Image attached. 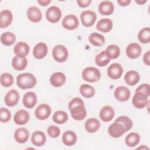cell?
Wrapping results in <instances>:
<instances>
[{
    "label": "cell",
    "instance_id": "16",
    "mask_svg": "<svg viewBox=\"0 0 150 150\" xmlns=\"http://www.w3.org/2000/svg\"><path fill=\"white\" fill-rule=\"evenodd\" d=\"M48 49L46 43L39 42L37 43L33 50V55L37 59H42L47 54Z\"/></svg>",
    "mask_w": 150,
    "mask_h": 150
},
{
    "label": "cell",
    "instance_id": "24",
    "mask_svg": "<svg viewBox=\"0 0 150 150\" xmlns=\"http://www.w3.org/2000/svg\"><path fill=\"white\" fill-rule=\"evenodd\" d=\"M111 59L110 54L105 50L101 52L99 54L96 55L95 57V62L97 66L100 67H104L108 64Z\"/></svg>",
    "mask_w": 150,
    "mask_h": 150
},
{
    "label": "cell",
    "instance_id": "21",
    "mask_svg": "<svg viewBox=\"0 0 150 150\" xmlns=\"http://www.w3.org/2000/svg\"><path fill=\"white\" fill-rule=\"evenodd\" d=\"M27 17L29 21L34 23L40 22L42 18L40 10L36 6H30L27 10Z\"/></svg>",
    "mask_w": 150,
    "mask_h": 150
},
{
    "label": "cell",
    "instance_id": "28",
    "mask_svg": "<svg viewBox=\"0 0 150 150\" xmlns=\"http://www.w3.org/2000/svg\"><path fill=\"white\" fill-rule=\"evenodd\" d=\"M140 79L139 73L135 70H129L124 76V80L127 84L134 86L137 84Z\"/></svg>",
    "mask_w": 150,
    "mask_h": 150
},
{
    "label": "cell",
    "instance_id": "47",
    "mask_svg": "<svg viewBox=\"0 0 150 150\" xmlns=\"http://www.w3.org/2000/svg\"><path fill=\"white\" fill-rule=\"evenodd\" d=\"M131 1V0H118L117 1V2L120 6H126L129 4Z\"/></svg>",
    "mask_w": 150,
    "mask_h": 150
},
{
    "label": "cell",
    "instance_id": "34",
    "mask_svg": "<svg viewBox=\"0 0 150 150\" xmlns=\"http://www.w3.org/2000/svg\"><path fill=\"white\" fill-rule=\"evenodd\" d=\"M16 41V36L12 32H5L1 36V42L5 46H11Z\"/></svg>",
    "mask_w": 150,
    "mask_h": 150
},
{
    "label": "cell",
    "instance_id": "8",
    "mask_svg": "<svg viewBox=\"0 0 150 150\" xmlns=\"http://www.w3.org/2000/svg\"><path fill=\"white\" fill-rule=\"evenodd\" d=\"M126 132L124 125L122 124L115 121L111 124L108 128V134L111 137L115 138L121 137Z\"/></svg>",
    "mask_w": 150,
    "mask_h": 150
},
{
    "label": "cell",
    "instance_id": "12",
    "mask_svg": "<svg viewBox=\"0 0 150 150\" xmlns=\"http://www.w3.org/2000/svg\"><path fill=\"white\" fill-rule=\"evenodd\" d=\"M19 100V94L17 90L12 89L9 90L5 95L4 101L5 104L8 107L16 105Z\"/></svg>",
    "mask_w": 150,
    "mask_h": 150
},
{
    "label": "cell",
    "instance_id": "45",
    "mask_svg": "<svg viewBox=\"0 0 150 150\" xmlns=\"http://www.w3.org/2000/svg\"><path fill=\"white\" fill-rule=\"evenodd\" d=\"M78 5L80 8H86L90 5L91 2V0H77Z\"/></svg>",
    "mask_w": 150,
    "mask_h": 150
},
{
    "label": "cell",
    "instance_id": "40",
    "mask_svg": "<svg viewBox=\"0 0 150 150\" xmlns=\"http://www.w3.org/2000/svg\"><path fill=\"white\" fill-rule=\"evenodd\" d=\"M106 50L110 54L111 58L115 59L117 58L120 54V49L119 47L116 45H110L106 48Z\"/></svg>",
    "mask_w": 150,
    "mask_h": 150
},
{
    "label": "cell",
    "instance_id": "32",
    "mask_svg": "<svg viewBox=\"0 0 150 150\" xmlns=\"http://www.w3.org/2000/svg\"><path fill=\"white\" fill-rule=\"evenodd\" d=\"M89 42L95 46H101L105 43V38L103 35L97 32L91 33L88 38Z\"/></svg>",
    "mask_w": 150,
    "mask_h": 150
},
{
    "label": "cell",
    "instance_id": "17",
    "mask_svg": "<svg viewBox=\"0 0 150 150\" xmlns=\"http://www.w3.org/2000/svg\"><path fill=\"white\" fill-rule=\"evenodd\" d=\"M13 20V15L11 11L5 9L0 13V28H6L11 25Z\"/></svg>",
    "mask_w": 150,
    "mask_h": 150
},
{
    "label": "cell",
    "instance_id": "41",
    "mask_svg": "<svg viewBox=\"0 0 150 150\" xmlns=\"http://www.w3.org/2000/svg\"><path fill=\"white\" fill-rule=\"evenodd\" d=\"M11 113L10 111L6 108H1L0 109V121L2 123H6L11 120Z\"/></svg>",
    "mask_w": 150,
    "mask_h": 150
},
{
    "label": "cell",
    "instance_id": "36",
    "mask_svg": "<svg viewBox=\"0 0 150 150\" xmlns=\"http://www.w3.org/2000/svg\"><path fill=\"white\" fill-rule=\"evenodd\" d=\"M53 121L58 124H63L65 123L68 120L67 114L63 111H56L52 117Z\"/></svg>",
    "mask_w": 150,
    "mask_h": 150
},
{
    "label": "cell",
    "instance_id": "38",
    "mask_svg": "<svg viewBox=\"0 0 150 150\" xmlns=\"http://www.w3.org/2000/svg\"><path fill=\"white\" fill-rule=\"evenodd\" d=\"M1 84L3 87H9L13 83V77L12 74L8 73H4L1 75Z\"/></svg>",
    "mask_w": 150,
    "mask_h": 150
},
{
    "label": "cell",
    "instance_id": "26",
    "mask_svg": "<svg viewBox=\"0 0 150 150\" xmlns=\"http://www.w3.org/2000/svg\"><path fill=\"white\" fill-rule=\"evenodd\" d=\"M114 10L113 4L109 1H103L98 5V11L103 15H110Z\"/></svg>",
    "mask_w": 150,
    "mask_h": 150
},
{
    "label": "cell",
    "instance_id": "7",
    "mask_svg": "<svg viewBox=\"0 0 150 150\" xmlns=\"http://www.w3.org/2000/svg\"><path fill=\"white\" fill-rule=\"evenodd\" d=\"M62 26L65 29L72 30L76 29L79 25V21L77 17L73 14L65 16L62 22Z\"/></svg>",
    "mask_w": 150,
    "mask_h": 150
},
{
    "label": "cell",
    "instance_id": "39",
    "mask_svg": "<svg viewBox=\"0 0 150 150\" xmlns=\"http://www.w3.org/2000/svg\"><path fill=\"white\" fill-rule=\"evenodd\" d=\"M115 121L122 124L125 127L126 131L130 130L132 127V125H133L132 121L127 116H125V115L120 116L115 120Z\"/></svg>",
    "mask_w": 150,
    "mask_h": 150
},
{
    "label": "cell",
    "instance_id": "30",
    "mask_svg": "<svg viewBox=\"0 0 150 150\" xmlns=\"http://www.w3.org/2000/svg\"><path fill=\"white\" fill-rule=\"evenodd\" d=\"M28 64V60L26 57H20L15 56L12 60V65L13 68L17 71L24 70Z\"/></svg>",
    "mask_w": 150,
    "mask_h": 150
},
{
    "label": "cell",
    "instance_id": "22",
    "mask_svg": "<svg viewBox=\"0 0 150 150\" xmlns=\"http://www.w3.org/2000/svg\"><path fill=\"white\" fill-rule=\"evenodd\" d=\"M66 77L65 74L62 72H56L52 74L50 77V84L55 87H59L62 86L66 82Z\"/></svg>",
    "mask_w": 150,
    "mask_h": 150
},
{
    "label": "cell",
    "instance_id": "18",
    "mask_svg": "<svg viewBox=\"0 0 150 150\" xmlns=\"http://www.w3.org/2000/svg\"><path fill=\"white\" fill-rule=\"evenodd\" d=\"M37 96L32 91H29L26 93L22 99V103L23 105L28 108H33L37 103Z\"/></svg>",
    "mask_w": 150,
    "mask_h": 150
},
{
    "label": "cell",
    "instance_id": "2",
    "mask_svg": "<svg viewBox=\"0 0 150 150\" xmlns=\"http://www.w3.org/2000/svg\"><path fill=\"white\" fill-rule=\"evenodd\" d=\"M81 76L85 81L93 83L100 80L101 73L98 69L94 67H87L83 70Z\"/></svg>",
    "mask_w": 150,
    "mask_h": 150
},
{
    "label": "cell",
    "instance_id": "37",
    "mask_svg": "<svg viewBox=\"0 0 150 150\" xmlns=\"http://www.w3.org/2000/svg\"><path fill=\"white\" fill-rule=\"evenodd\" d=\"M138 39L142 43H148L150 42L149 27H145L140 30L138 34Z\"/></svg>",
    "mask_w": 150,
    "mask_h": 150
},
{
    "label": "cell",
    "instance_id": "4",
    "mask_svg": "<svg viewBox=\"0 0 150 150\" xmlns=\"http://www.w3.org/2000/svg\"><path fill=\"white\" fill-rule=\"evenodd\" d=\"M80 19L83 26L85 27H91L94 24L97 19V15L93 11L86 10L81 12Z\"/></svg>",
    "mask_w": 150,
    "mask_h": 150
},
{
    "label": "cell",
    "instance_id": "29",
    "mask_svg": "<svg viewBox=\"0 0 150 150\" xmlns=\"http://www.w3.org/2000/svg\"><path fill=\"white\" fill-rule=\"evenodd\" d=\"M77 135L76 134L70 130L66 131L64 132L62 136L63 143L66 146H73L77 141Z\"/></svg>",
    "mask_w": 150,
    "mask_h": 150
},
{
    "label": "cell",
    "instance_id": "15",
    "mask_svg": "<svg viewBox=\"0 0 150 150\" xmlns=\"http://www.w3.org/2000/svg\"><path fill=\"white\" fill-rule=\"evenodd\" d=\"M29 46L24 42H19L14 46L13 52L16 56L20 57H25L29 53Z\"/></svg>",
    "mask_w": 150,
    "mask_h": 150
},
{
    "label": "cell",
    "instance_id": "44",
    "mask_svg": "<svg viewBox=\"0 0 150 150\" xmlns=\"http://www.w3.org/2000/svg\"><path fill=\"white\" fill-rule=\"evenodd\" d=\"M84 105V103L83 100L81 99L80 98L74 97L71 100H70V101L69 102V105H68V107H69V109L70 110L73 107H74L76 105Z\"/></svg>",
    "mask_w": 150,
    "mask_h": 150
},
{
    "label": "cell",
    "instance_id": "20",
    "mask_svg": "<svg viewBox=\"0 0 150 150\" xmlns=\"http://www.w3.org/2000/svg\"><path fill=\"white\" fill-rule=\"evenodd\" d=\"M29 137V131L23 127L16 129L14 132V138L15 141L19 144H24L26 142Z\"/></svg>",
    "mask_w": 150,
    "mask_h": 150
},
{
    "label": "cell",
    "instance_id": "33",
    "mask_svg": "<svg viewBox=\"0 0 150 150\" xmlns=\"http://www.w3.org/2000/svg\"><path fill=\"white\" fill-rule=\"evenodd\" d=\"M140 141V136L137 132H131L125 138V143L129 147H134Z\"/></svg>",
    "mask_w": 150,
    "mask_h": 150
},
{
    "label": "cell",
    "instance_id": "27",
    "mask_svg": "<svg viewBox=\"0 0 150 150\" xmlns=\"http://www.w3.org/2000/svg\"><path fill=\"white\" fill-rule=\"evenodd\" d=\"M112 26V22L111 19L108 18H103L97 22L96 28L103 33H107L111 30Z\"/></svg>",
    "mask_w": 150,
    "mask_h": 150
},
{
    "label": "cell",
    "instance_id": "49",
    "mask_svg": "<svg viewBox=\"0 0 150 150\" xmlns=\"http://www.w3.org/2000/svg\"><path fill=\"white\" fill-rule=\"evenodd\" d=\"M135 1L139 5H144L145 3L147 2L146 0H135Z\"/></svg>",
    "mask_w": 150,
    "mask_h": 150
},
{
    "label": "cell",
    "instance_id": "46",
    "mask_svg": "<svg viewBox=\"0 0 150 150\" xmlns=\"http://www.w3.org/2000/svg\"><path fill=\"white\" fill-rule=\"evenodd\" d=\"M149 57H150V51L148 50L143 56V62L147 66L150 65Z\"/></svg>",
    "mask_w": 150,
    "mask_h": 150
},
{
    "label": "cell",
    "instance_id": "14",
    "mask_svg": "<svg viewBox=\"0 0 150 150\" xmlns=\"http://www.w3.org/2000/svg\"><path fill=\"white\" fill-rule=\"evenodd\" d=\"M72 118L77 121H81L85 118L87 115V111L84 105H79L70 110Z\"/></svg>",
    "mask_w": 150,
    "mask_h": 150
},
{
    "label": "cell",
    "instance_id": "13",
    "mask_svg": "<svg viewBox=\"0 0 150 150\" xmlns=\"http://www.w3.org/2000/svg\"><path fill=\"white\" fill-rule=\"evenodd\" d=\"M141 53V47L137 43H131L129 44L126 48L127 56L130 59H134L139 57Z\"/></svg>",
    "mask_w": 150,
    "mask_h": 150
},
{
    "label": "cell",
    "instance_id": "48",
    "mask_svg": "<svg viewBox=\"0 0 150 150\" xmlns=\"http://www.w3.org/2000/svg\"><path fill=\"white\" fill-rule=\"evenodd\" d=\"M38 2L41 6H47V5H49L51 2V1L50 0H39V1H38Z\"/></svg>",
    "mask_w": 150,
    "mask_h": 150
},
{
    "label": "cell",
    "instance_id": "43",
    "mask_svg": "<svg viewBox=\"0 0 150 150\" xmlns=\"http://www.w3.org/2000/svg\"><path fill=\"white\" fill-rule=\"evenodd\" d=\"M135 92L142 93L145 94V95H146L148 97H149V94H150L149 84H147V83H143V84H141L137 88Z\"/></svg>",
    "mask_w": 150,
    "mask_h": 150
},
{
    "label": "cell",
    "instance_id": "23",
    "mask_svg": "<svg viewBox=\"0 0 150 150\" xmlns=\"http://www.w3.org/2000/svg\"><path fill=\"white\" fill-rule=\"evenodd\" d=\"M115 115L114 108L110 105H105L100 111V118L103 122H109L112 120Z\"/></svg>",
    "mask_w": 150,
    "mask_h": 150
},
{
    "label": "cell",
    "instance_id": "1",
    "mask_svg": "<svg viewBox=\"0 0 150 150\" xmlns=\"http://www.w3.org/2000/svg\"><path fill=\"white\" fill-rule=\"evenodd\" d=\"M37 81L35 76L29 73L19 74L16 77L17 86L22 90H26L34 87Z\"/></svg>",
    "mask_w": 150,
    "mask_h": 150
},
{
    "label": "cell",
    "instance_id": "6",
    "mask_svg": "<svg viewBox=\"0 0 150 150\" xmlns=\"http://www.w3.org/2000/svg\"><path fill=\"white\" fill-rule=\"evenodd\" d=\"M148 97L142 93L135 92L132 99V104L137 108H144L148 104Z\"/></svg>",
    "mask_w": 150,
    "mask_h": 150
},
{
    "label": "cell",
    "instance_id": "9",
    "mask_svg": "<svg viewBox=\"0 0 150 150\" xmlns=\"http://www.w3.org/2000/svg\"><path fill=\"white\" fill-rule=\"evenodd\" d=\"M51 108L47 104H41L35 110L36 117L40 120H45L48 118L51 114Z\"/></svg>",
    "mask_w": 150,
    "mask_h": 150
},
{
    "label": "cell",
    "instance_id": "31",
    "mask_svg": "<svg viewBox=\"0 0 150 150\" xmlns=\"http://www.w3.org/2000/svg\"><path fill=\"white\" fill-rule=\"evenodd\" d=\"M84 127L87 132L89 133H94L100 128V123L97 119L91 118L86 121Z\"/></svg>",
    "mask_w": 150,
    "mask_h": 150
},
{
    "label": "cell",
    "instance_id": "35",
    "mask_svg": "<svg viewBox=\"0 0 150 150\" xmlns=\"http://www.w3.org/2000/svg\"><path fill=\"white\" fill-rule=\"evenodd\" d=\"M80 92L81 94L85 98H91L95 94L94 88L87 84H84L80 87Z\"/></svg>",
    "mask_w": 150,
    "mask_h": 150
},
{
    "label": "cell",
    "instance_id": "19",
    "mask_svg": "<svg viewBox=\"0 0 150 150\" xmlns=\"http://www.w3.org/2000/svg\"><path fill=\"white\" fill-rule=\"evenodd\" d=\"M29 114L27 111L25 110H19L15 114L13 121L17 125H25L29 121Z\"/></svg>",
    "mask_w": 150,
    "mask_h": 150
},
{
    "label": "cell",
    "instance_id": "42",
    "mask_svg": "<svg viewBox=\"0 0 150 150\" xmlns=\"http://www.w3.org/2000/svg\"><path fill=\"white\" fill-rule=\"evenodd\" d=\"M47 132L48 135L52 138H57L60 135V130L56 125H50L47 128Z\"/></svg>",
    "mask_w": 150,
    "mask_h": 150
},
{
    "label": "cell",
    "instance_id": "25",
    "mask_svg": "<svg viewBox=\"0 0 150 150\" xmlns=\"http://www.w3.org/2000/svg\"><path fill=\"white\" fill-rule=\"evenodd\" d=\"M46 141V137L44 132L41 131H35L31 137V142L36 146H43Z\"/></svg>",
    "mask_w": 150,
    "mask_h": 150
},
{
    "label": "cell",
    "instance_id": "3",
    "mask_svg": "<svg viewBox=\"0 0 150 150\" xmlns=\"http://www.w3.org/2000/svg\"><path fill=\"white\" fill-rule=\"evenodd\" d=\"M52 56L54 60L59 63H63L67 59L69 52L64 46L62 45H57L53 49Z\"/></svg>",
    "mask_w": 150,
    "mask_h": 150
},
{
    "label": "cell",
    "instance_id": "5",
    "mask_svg": "<svg viewBox=\"0 0 150 150\" xmlns=\"http://www.w3.org/2000/svg\"><path fill=\"white\" fill-rule=\"evenodd\" d=\"M62 17V11L56 6H51L46 12V18L47 20L52 23L58 22Z\"/></svg>",
    "mask_w": 150,
    "mask_h": 150
},
{
    "label": "cell",
    "instance_id": "11",
    "mask_svg": "<svg viewBox=\"0 0 150 150\" xmlns=\"http://www.w3.org/2000/svg\"><path fill=\"white\" fill-rule=\"evenodd\" d=\"M115 98L121 102H124L129 98L131 92L128 88L125 86H119L117 87L114 93Z\"/></svg>",
    "mask_w": 150,
    "mask_h": 150
},
{
    "label": "cell",
    "instance_id": "10",
    "mask_svg": "<svg viewBox=\"0 0 150 150\" xmlns=\"http://www.w3.org/2000/svg\"><path fill=\"white\" fill-rule=\"evenodd\" d=\"M108 76L113 80L118 79L121 77L123 73V69L121 65L117 63L111 64L107 69Z\"/></svg>",
    "mask_w": 150,
    "mask_h": 150
}]
</instances>
